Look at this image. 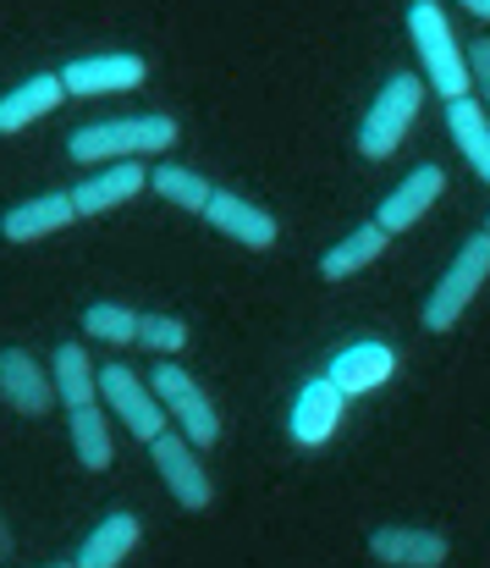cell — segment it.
Segmentation results:
<instances>
[{"mask_svg": "<svg viewBox=\"0 0 490 568\" xmlns=\"http://www.w3.org/2000/svg\"><path fill=\"white\" fill-rule=\"evenodd\" d=\"M182 139V128L161 116V111H144V116H105V122H89V128H72L67 139V155L78 166H105V161H150V155H171V144Z\"/></svg>", "mask_w": 490, "mask_h": 568, "instance_id": "1", "label": "cell"}, {"mask_svg": "<svg viewBox=\"0 0 490 568\" xmlns=\"http://www.w3.org/2000/svg\"><path fill=\"white\" fill-rule=\"evenodd\" d=\"M408 39H414V55H419V78L425 89H436L441 100H458L469 94V55L447 22V11L436 0H414L408 6Z\"/></svg>", "mask_w": 490, "mask_h": 568, "instance_id": "2", "label": "cell"}, {"mask_svg": "<svg viewBox=\"0 0 490 568\" xmlns=\"http://www.w3.org/2000/svg\"><path fill=\"white\" fill-rule=\"evenodd\" d=\"M419 111H425V78L419 72H391L380 83V94L369 100L364 122H358V155L364 161H391L408 144Z\"/></svg>", "mask_w": 490, "mask_h": 568, "instance_id": "3", "label": "cell"}, {"mask_svg": "<svg viewBox=\"0 0 490 568\" xmlns=\"http://www.w3.org/2000/svg\"><path fill=\"white\" fill-rule=\"evenodd\" d=\"M486 282H490V232H474V237H463V248L452 254L441 282L430 287V298L419 310V326L425 332H452L469 315V304L480 298Z\"/></svg>", "mask_w": 490, "mask_h": 568, "instance_id": "4", "label": "cell"}, {"mask_svg": "<svg viewBox=\"0 0 490 568\" xmlns=\"http://www.w3.org/2000/svg\"><path fill=\"white\" fill-rule=\"evenodd\" d=\"M150 392L161 397L165 419L204 453V447H215L221 442V414H215V397L193 381L187 365H176V359H161L155 371H150Z\"/></svg>", "mask_w": 490, "mask_h": 568, "instance_id": "5", "label": "cell"}, {"mask_svg": "<svg viewBox=\"0 0 490 568\" xmlns=\"http://www.w3.org/2000/svg\"><path fill=\"white\" fill-rule=\"evenodd\" d=\"M144 447H150V464H155L161 486L171 491V503H176L182 514H210V508H215V480H210L198 447H193L176 425H165L161 436H150Z\"/></svg>", "mask_w": 490, "mask_h": 568, "instance_id": "6", "label": "cell"}, {"mask_svg": "<svg viewBox=\"0 0 490 568\" xmlns=\"http://www.w3.org/2000/svg\"><path fill=\"white\" fill-rule=\"evenodd\" d=\"M94 386H100V403L116 414V425H127L133 442H150V436H161L165 425H171L161 397L150 392V381L139 376V371H127V365H100V371H94Z\"/></svg>", "mask_w": 490, "mask_h": 568, "instance_id": "7", "label": "cell"}, {"mask_svg": "<svg viewBox=\"0 0 490 568\" xmlns=\"http://www.w3.org/2000/svg\"><path fill=\"white\" fill-rule=\"evenodd\" d=\"M150 78V61L133 50H100V55H78L61 67V89L67 100H105V94H127Z\"/></svg>", "mask_w": 490, "mask_h": 568, "instance_id": "8", "label": "cell"}, {"mask_svg": "<svg viewBox=\"0 0 490 568\" xmlns=\"http://www.w3.org/2000/svg\"><path fill=\"white\" fill-rule=\"evenodd\" d=\"M198 215H204V226H210V232H221V237H232L237 248H254V254H270V248L282 243V221H276L270 210H259L254 199H243V193H232V189H215V193H210V204H204Z\"/></svg>", "mask_w": 490, "mask_h": 568, "instance_id": "9", "label": "cell"}, {"mask_svg": "<svg viewBox=\"0 0 490 568\" xmlns=\"http://www.w3.org/2000/svg\"><path fill=\"white\" fill-rule=\"evenodd\" d=\"M144 189H150V166L144 161H105V166H89V178H78V189L67 193H72L78 221H94V215H111V210L133 204Z\"/></svg>", "mask_w": 490, "mask_h": 568, "instance_id": "10", "label": "cell"}, {"mask_svg": "<svg viewBox=\"0 0 490 568\" xmlns=\"http://www.w3.org/2000/svg\"><path fill=\"white\" fill-rule=\"evenodd\" d=\"M391 376H397V348L380 343V337L341 343L326 365V381L341 392V397H369V392H380Z\"/></svg>", "mask_w": 490, "mask_h": 568, "instance_id": "11", "label": "cell"}, {"mask_svg": "<svg viewBox=\"0 0 490 568\" xmlns=\"http://www.w3.org/2000/svg\"><path fill=\"white\" fill-rule=\"evenodd\" d=\"M341 414H347V397H341L326 376L304 381L298 397H293V408H287V436H293L304 453H320L330 436H336Z\"/></svg>", "mask_w": 490, "mask_h": 568, "instance_id": "12", "label": "cell"}, {"mask_svg": "<svg viewBox=\"0 0 490 568\" xmlns=\"http://www.w3.org/2000/svg\"><path fill=\"white\" fill-rule=\"evenodd\" d=\"M364 547L380 568H441L452 558V541L425 525H380V530H369Z\"/></svg>", "mask_w": 490, "mask_h": 568, "instance_id": "13", "label": "cell"}, {"mask_svg": "<svg viewBox=\"0 0 490 568\" xmlns=\"http://www.w3.org/2000/svg\"><path fill=\"white\" fill-rule=\"evenodd\" d=\"M447 193V172L441 166H414L397 189L380 199V210H375V226L386 232V237H397V232H414L430 210H436V199Z\"/></svg>", "mask_w": 490, "mask_h": 568, "instance_id": "14", "label": "cell"}, {"mask_svg": "<svg viewBox=\"0 0 490 568\" xmlns=\"http://www.w3.org/2000/svg\"><path fill=\"white\" fill-rule=\"evenodd\" d=\"M0 403L22 419H44L55 408V386L50 371L28 354V348H0Z\"/></svg>", "mask_w": 490, "mask_h": 568, "instance_id": "15", "label": "cell"}, {"mask_svg": "<svg viewBox=\"0 0 490 568\" xmlns=\"http://www.w3.org/2000/svg\"><path fill=\"white\" fill-rule=\"evenodd\" d=\"M72 221H78L72 193L50 189V193H33V199H17V204L0 215V237H6V243H39V237L67 232Z\"/></svg>", "mask_w": 490, "mask_h": 568, "instance_id": "16", "label": "cell"}, {"mask_svg": "<svg viewBox=\"0 0 490 568\" xmlns=\"http://www.w3.org/2000/svg\"><path fill=\"white\" fill-rule=\"evenodd\" d=\"M61 100H67L61 72H33V78H22L17 89H6V94H0V133H6V139L28 133V128H33V122H44Z\"/></svg>", "mask_w": 490, "mask_h": 568, "instance_id": "17", "label": "cell"}, {"mask_svg": "<svg viewBox=\"0 0 490 568\" xmlns=\"http://www.w3.org/2000/svg\"><path fill=\"white\" fill-rule=\"evenodd\" d=\"M139 541H144V525H139V514H127V508H116V514H105L89 536H83V547H78V568H122L133 552H139Z\"/></svg>", "mask_w": 490, "mask_h": 568, "instance_id": "18", "label": "cell"}, {"mask_svg": "<svg viewBox=\"0 0 490 568\" xmlns=\"http://www.w3.org/2000/svg\"><path fill=\"white\" fill-rule=\"evenodd\" d=\"M447 133H452L458 155L469 161V172L490 189V111L474 100V94L447 100Z\"/></svg>", "mask_w": 490, "mask_h": 568, "instance_id": "19", "label": "cell"}, {"mask_svg": "<svg viewBox=\"0 0 490 568\" xmlns=\"http://www.w3.org/2000/svg\"><path fill=\"white\" fill-rule=\"evenodd\" d=\"M67 442H72V458L89 469V475H105L116 464V442H111V419L100 403H78L67 408Z\"/></svg>", "mask_w": 490, "mask_h": 568, "instance_id": "20", "label": "cell"}, {"mask_svg": "<svg viewBox=\"0 0 490 568\" xmlns=\"http://www.w3.org/2000/svg\"><path fill=\"white\" fill-rule=\"evenodd\" d=\"M386 232L375 226V221H364V226H353L347 237H336L326 254H320V282H347V276H358V271H369L380 254H386Z\"/></svg>", "mask_w": 490, "mask_h": 568, "instance_id": "21", "label": "cell"}, {"mask_svg": "<svg viewBox=\"0 0 490 568\" xmlns=\"http://www.w3.org/2000/svg\"><path fill=\"white\" fill-rule=\"evenodd\" d=\"M50 386H55V403H61V408L100 403V386H94V359L83 354V343H61V348L50 354Z\"/></svg>", "mask_w": 490, "mask_h": 568, "instance_id": "22", "label": "cell"}, {"mask_svg": "<svg viewBox=\"0 0 490 568\" xmlns=\"http://www.w3.org/2000/svg\"><path fill=\"white\" fill-rule=\"evenodd\" d=\"M150 193H161L165 204H176V210L198 215V210L210 204V193H215V183H210L204 172H193V166H176V161H161V166L150 172Z\"/></svg>", "mask_w": 490, "mask_h": 568, "instance_id": "23", "label": "cell"}, {"mask_svg": "<svg viewBox=\"0 0 490 568\" xmlns=\"http://www.w3.org/2000/svg\"><path fill=\"white\" fill-rule=\"evenodd\" d=\"M83 337L105 343V348H133L139 343V310L116 304V298H100V304L83 310Z\"/></svg>", "mask_w": 490, "mask_h": 568, "instance_id": "24", "label": "cell"}, {"mask_svg": "<svg viewBox=\"0 0 490 568\" xmlns=\"http://www.w3.org/2000/svg\"><path fill=\"white\" fill-rule=\"evenodd\" d=\"M187 321L182 315H171V310H139V348H150V354H161V359H176L182 348H187Z\"/></svg>", "mask_w": 490, "mask_h": 568, "instance_id": "25", "label": "cell"}, {"mask_svg": "<svg viewBox=\"0 0 490 568\" xmlns=\"http://www.w3.org/2000/svg\"><path fill=\"white\" fill-rule=\"evenodd\" d=\"M469 94L490 111V39H480V44L469 50Z\"/></svg>", "mask_w": 490, "mask_h": 568, "instance_id": "26", "label": "cell"}, {"mask_svg": "<svg viewBox=\"0 0 490 568\" xmlns=\"http://www.w3.org/2000/svg\"><path fill=\"white\" fill-rule=\"evenodd\" d=\"M17 552V536H11V525H6V514H0V564Z\"/></svg>", "mask_w": 490, "mask_h": 568, "instance_id": "27", "label": "cell"}, {"mask_svg": "<svg viewBox=\"0 0 490 568\" xmlns=\"http://www.w3.org/2000/svg\"><path fill=\"white\" fill-rule=\"evenodd\" d=\"M469 17H480V22H490V0H458Z\"/></svg>", "mask_w": 490, "mask_h": 568, "instance_id": "28", "label": "cell"}, {"mask_svg": "<svg viewBox=\"0 0 490 568\" xmlns=\"http://www.w3.org/2000/svg\"><path fill=\"white\" fill-rule=\"evenodd\" d=\"M44 568H78V564H44Z\"/></svg>", "mask_w": 490, "mask_h": 568, "instance_id": "29", "label": "cell"}, {"mask_svg": "<svg viewBox=\"0 0 490 568\" xmlns=\"http://www.w3.org/2000/svg\"><path fill=\"white\" fill-rule=\"evenodd\" d=\"M480 232H490V215H486V226H480Z\"/></svg>", "mask_w": 490, "mask_h": 568, "instance_id": "30", "label": "cell"}]
</instances>
